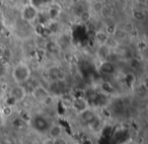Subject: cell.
I'll use <instances>...</instances> for the list:
<instances>
[{
    "label": "cell",
    "instance_id": "1",
    "mask_svg": "<svg viewBox=\"0 0 148 144\" xmlns=\"http://www.w3.org/2000/svg\"><path fill=\"white\" fill-rule=\"evenodd\" d=\"M11 78L14 84L25 85L32 78V69L27 62H18L11 70Z\"/></svg>",
    "mask_w": 148,
    "mask_h": 144
},
{
    "label": "cell",
    "instance_id": "2",
    "mask_svg": "<svg viewBox=\"0 0 148 144\" xmlns=\"http://www.w3.org/2000/svg\"><path fill=\"white\" fill-rule=\"evenodd\" d=\"M29 95H31V97H33V99L36 103L43 106L50 105V101H54V97L51 95L48 87L44 86L41 83H38L37 85L32 87Z\"/></svg>",
    "mask_w": 148,
    "mask_h": 144
},
{
    "label": "cell",
    "instance_id": "3",
    "mask_svg": "<svg viewBox=\"0 0 148 144\" xmlns=\"http://www.w3.org/2000/svg\"><path fill=\"white\" fill-rule=\"evenodd\" d=\"M53 122V120L50 119L48 116H46L43 113H37L31 118L29 120V126L32 129L38 134H44L46 135L48 128L50 124Z\"/></svg>",
    "mask_w": 148,
    "mask_h": 144
},
{
    "label": "cell",
    "instance_id": "4",
    "mask_svg": "<svg viewBox=\"0 0 148 144\" xmlns=\"http://www.w3.org/2000/svg\"><path fill=\"white\" fill-rule=\"evenodd\" d=\"M29 95L25 85L13 84L8 91V97L13 101V104H21L25 101Z\"/></svg>",
    "mask_w": 148,
    "mask_h": 144
},
{
    "label": "cell",
    "instance_id": "5",
    "mask_svg": "<svg viewBox=\"0 0 148 144\" xmlns=\"http://www.w3.org/2000/svg\"><path fill=\"white\" fill-rule=\"evenodd\" d=\"M70 107H71V109L73 110L74 114L76 116L78 114H80L81 112L88 109L91 106L84 95H76V97H74L72 99L71 103H70Z\"/></svg>",
    "mask_w": 148,
    "mask_h": 144
},
{
    "label": "cell",
    "instance_id": "6",
    "mask_svg": "<svg viewBox=\"0 0 148 144\" xmlns=\"http://www.w3.org/2000/svg\"><path fill=\"white\" fill-rule=\"evenodd\" d=\"M63 135H66V130L64 128V126L60 122L53 121L50 124L45 136H47L48 139L51 141V140L56 139L58 137H61Z\"/></svg>",
    "mask_w": 148,
    "mask_h": 144
},
{
    "label": "cell",
    "instance_id": "7",
    "mask_svg": "<svg viewBox=\"0 0 148 144\" xmlns=\"http://www.w3.org/2000/svg\"><path fill=\"white\" fill-rule=\"evenodd\" d=\"M38 9L35 5L33 4H27L23 6V8L21 9V19H23L25 23H32L38 19Z\"/></svg>",
    "mask_w": 148,
    "mask_h": 144
},
{
    "label": "cell",
    "instance_id": "8",
    "mask_svg": "<svg viewBox=\"0 0 148 144\" xmlns=\"http://www.w3.org/2000/svg\"><path fill=\"white\" fill-rule=\"evenodd\" d=\"M114 8L112 5L110 4H103V7L101 9V12H99V15H101L103 19H107V21H111L114 17Z\"/></svg>",
    "mask_w": 148,
    "mask_h": 144
},
{
    "label": "cell",
    "instance_id": "9",
    "mask_svg": "<svg viewBox=\"0 0 148 144\" xmlns=\"http://www.w3.org/2000/svg\"><path fill=\"white\" fill-rule=\"evenodd\" d=\"M101 71L105 74H113L115 72V66H114V63L110 60H105L103 63L101 64V67H99Z\"/></svg>",
    "mask_w": 148,
    "mask_h": 144
},
{
    "label": "cell",
    "instance_id": "10",
    "mask_svg": "<svg viewBox=\"0 0 148 144\" xmlns=\"http://www.w3.org/2000/svg\"><path fill=\"white\" fill-rule=\"evenodd\" d=\"M109 37H110V36L108 35V34H106L103 29H101V31H97V33H95V43L99 45V46H105L106 42L108 41Z\"/></svg>",
    "mask_w": 148,
    "mask_h": 144
},
{
    "label": "cell",
    "instance_id": "11",
    "mask_svg": "<svg viewBox=\"0 0 148 144\" xmlns=\"http://www.w3.org/2000/svg\"><path fill=\"white\" fill-rule=\"evenodd\" d=\"M117 29H118V27L115 25V23H112V21H108V23L103 25V31L105 32L106 34H108V35L112 37V36H114V34L116 33Z\"/></svg>",
    "mask_w": 148,
    "mask_h": 144
},
{
    "label": "cell",
    "instance_id": "12",
    "mask_svg": "<svg viewBox=\"0 0 148 144\" xmlns=\"http://www.w3.org/2000/svg\"><path fill=\"white\" fill-rule=\"evenodd\" d=\"M120 29H121L122 31L126 34V35H130V34H132L134 32L135 27H134V25L132 23V21H125V23L122 25V27H120Z\"/></svg>",
    "mask_w": 148,
    "mask_h": 144
},
{
    "label": "cell",
    "instance_id": "13",
    "mask_svg": "<svg viewBox=\"0 0 148 144\" xmlns=\"http://www.w3.org/2000/svg\"><path fill=\"white\" fill-rule=\"evenodd\" d=\"M51 144H72L71 140L67 137V135H63L56 139L51 140Z\"/></svg>",
    "mask_w": 148,
    "mask_h": 144
},
{
    "label": "cell",
    "instance_id": "14",
    "mask_svg": "<svg viewBox=\"0 0 148 144\" xmlns=\"http://www.w3.org/2000/svg\"><path fill=\"white\" fill-rule=\"evenodd\" d=\"M132 16L136 21H144L146 19V13L142 9H134L132 12Z\"/></svg>",
    "mask_w": 148,
    "mask_h": 144
},
{
    "label": "cell",
    "instance_id": "15",
    "mask_svg": "<svg viewBox=\"0 0 148 144\" xmlns=\"http://www.w3.org/2000/svg\"><path fill=\"white\" fill-rule=\"evenodd\" d=\"M60 14V8L56 5H52L49 8V16L51 19H56Z\"/></svg>",
    "mask_w": 148,
    "mask_h": 144
},
{
    "label": "cell",
    "instance_id": "16",
    "mask_svg": "<svg viewBox=\"0 0 148 144\" xmlns=\"http://www.w3.org/2000/svg\"><path fill=\"white\" fill-rule=\"evenodd\" d=\"M90 3H91V8H92V10L95 11V13L99 14L101 7H103V2H101V1H97V0H93L92 2H90Z\"/></svg>",
    "mask_w": 148,
    "mask_h": 144
}]
</instances>
